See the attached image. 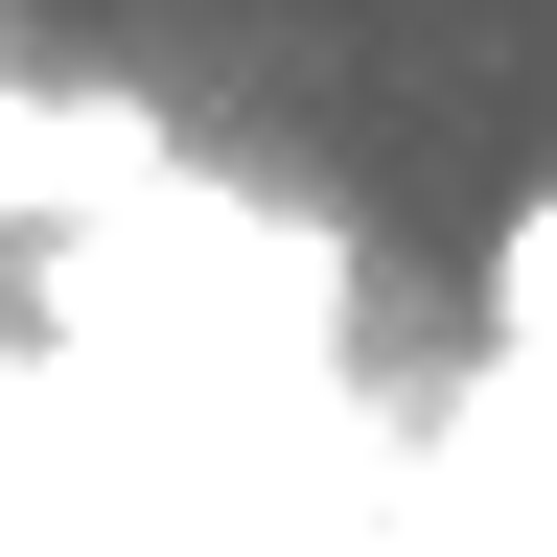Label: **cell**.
Instances as JSON below:
<instances>
[{"label":"cell","mask_w":557,"mask_h":557,"mask_svg":"<svg viewBox=\"0 0 557 557\" xmlns=\"http://www.w3.org/2000/svg\"><path fill=\"white\" fill-rule=\"evenodd\" d=\"M487 348H511V372H557V163L511 186V233H487Z\"/></svg>","instance_id":"6da1fadb"},{"label":"cell","mask_w":557,"mask_h":557,"mask_svg":"<svg viewBox=\"0 0 557 557\" xmlns=\"http://www.w3.org/2000/svg\"><path fill=\"white\" fill-rule=\"evenodd\" d=\"M0 47H24V24H0Z\"/></svg>","instance_id":"7a4b0ae2"}]
</instances>
